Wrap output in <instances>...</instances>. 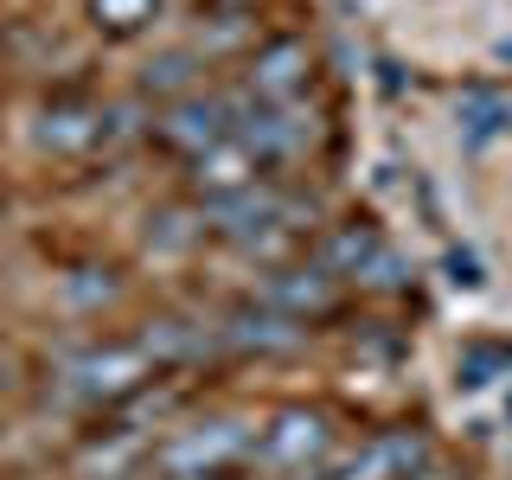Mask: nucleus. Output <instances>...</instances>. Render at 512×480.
I'll return each mask as SVG.
<instances>
[{
  "instance_id": "obj_7",
  "label": "nucleus",
  "mask_w": 512,
  "mask_h": 480,
  "mask_svg": "<svg viewBox=\"0 0 512 480\" xmlns=\"http://www.w3.org/2000/svg\"><path fill=\"white\" fill-rule=\"evenodd\" d=\"M269 180V160L250 148V141H218V148H205V154H192V173H186V186L199 192L205 205H218V199H237V192H250V186H263Z\"/></svg>"
},
{
  "instance_id": "obj_1",
  "label": "nucleus",
  "mask_w": 512,
  "mask_h": 480,
  "mask_svg": "<svg viewBox=\"0 0 512 480\" xmlns=\"http://www.w3.org/2000/svg\"><path fill=\"white\" fill-rule=\"evenodd\" d=\"M250 448H256V423H250V416H212V423H192L173 442H160L154 468L180 474V480H218L224 468H237Z\"/></svg>"
},
{
  "instance_id": "obj_8",
  "label": "nucleus",
  "mask_w": 512,
  "mask_h": 480,
  "mask_svg": "<svg viewBox=\"0 0 512 480\" xmlns=\"http://www.w3.org/2000/svg\"><path fill=\"white\" fill-rule=\"evenodd\" d=\"M256 301L288 314V320H314V314H327L333 301H340V276H333L327 263H288V269H269L263 276Z\"/></svg>"
},
{
  "instance_id": "obj_5",
  "label": "nucleus",
  "mask_w": 512,
  "mask_h": 480,
  "mask_svg": "<svg viewBox=\"0 0 512 480\" xmlns=\"http://www.w3.org/2000/svg\"><path fill=\"white\" fill-rule=\"evenodd\" d=\"M237 141H250V148L276 167V160H295V154L314 148V141H320V122H314L308 103H276V109L250 103L244 122H237Z\"/></svg>"
},
{
  "instance_id": "obj_3",
  "label": "nucleus",
  "mask_w": 512,
  "mask_h": 480,
  "mask_svg": "<svg viewBox=\"0 0 512 480\" xmlns=\"http://www.w3.org/2000/svg\"><path fill=\"white\" fill-rule=\"evenodd\" d=\"M154 378V359L148 346H96L84 359L64 365V391L77 397V404H122V397H135L141 384Z\"/></svg>"
},
{
  "instance_id": "obj_9",
  "label": "nucleus",
  "mask_w": 512,
  "mask_h": 480,
  "mask_svg": "<svg viewBox=\"0 0 512 480\" xmlns=\"http://www.w3.org/2000/svg\"><path fill=\"white\" fill-rule=\"evenodd\" d=\"M256 448H263L269 468H295L301 474L308 461H320L333 448V429H327V416H320V410H282Z\"/></svg>"
},
{
  "instance_id": "obj_13",
  "label": "nucleus",
  "mask_w": 512,
  "mask_h": 480,
  "mask_svg": "<svg viewBox=\"0 0 512 480\" xmlns=\"http://www.w3.org/2000/svg\"><path fill=\"white\" fill-rule=\"evenodd\" d=\"M192 71H199V52H160L148 71H141V90L148 96H173L192 84Z\"/></svg>"
},
{
  "instance_id": "obj_15",
  "label": "nucleus",
  "mask_w": 512,
  "mask_h": 480,
  "mask_svg": "<svg viewBox=\"0 0 512 480\" xmlns=\"http://www.w3.org/2000/svg\"><path fill=\"white\" fill-rule=\"evenodd\" d=\"M160 480H180V474H160Z\"/></svg>"
},
{
  "instance_id": "obj_11",
  "label": "nucleus",
  "mask_w": 512,
  "mask_h": 480,
  "mask_svg": "<svg viewBox=\"0 0 512 480\" xmlns=\"http://www.w3.org/2000/svg\"><path fill=\"white\" fill-rule=\"evenodd\" d=\"M378 256H384L378 231H372V224H359V218L340 224V231H333L327 244H320V263H327L333 276H365V269H372Z\"/></svg>"
},
{
  "instance_id": "obj_6",
  "label": "nucleus",
  "mask_w": 512,
  "mask_h": 480,
  "mask_svg": "<svg viewBox=\"0 0 512 480\" xmlns=\"http://www.w3.org/2000/svg\"><path fill=\"white\" fill-rule=\"evenodd\" d=\"M416 468H429V436L423 429H384V436L359 442L340 468L320 480H410Z\"/></svg>"
},
{
  "instance_id": "obj_12",
  "label": "nucleus",
  "mask_w": 512,
  "mask_h": 480,
  "mask_svg": "<svg viewBox=\"0 0 512 480\" xmlns=\"http://www.w3.org/2000/svg\"><path fill=\"white\" fill-rule=\"evenodd\" d=\"M96 26L116 32V39H128V32H141L148 20H160V0H90Z\"/></svg>"
},
{
  "instance_id": "obj_2",
  "label": "nucleus",
  "mask_w": 512,
  "mask_h": 480,
  "mask_svg": "<svg viewBox=\"0 0 512 480\" xmlns=\"http://www.w3.org/2000/svg\"><path fill=\"white\" fill-rule=\"evenodd\" d=\"M244 109H250L244 90H192V96H180V103L154 122V135L167 141L173 154L192 160V154L218 148V141H231L237 122H244Z\"/></svg>"
},
{
  "instance_id": "obj_14",
  "label": "nucleus",
  "mask_w": 512,
  "mask_h": 480,
  "mask_svg": "<svg viewBox=\"0 0 512 480\" xmlns=\"http://www.w3.org/2000/svg\"><path fill=\"white\" fill-rule=\"evenodd\" d=\"M410 480H455V474H448V468H436V461H429V468H416Z\"/></svg>"
},
{
  "instance_id": "obj_10",
  "label": "nucleus",
  "mask_w": 512,
  "mask_h": 480,
  "mask_svg": "<svg viewBox=\"0 0 512 480\" xmlns=\"http://www.w3.org/2000/svg\"><path fill=\"white\" fill-rule=\"evenodd\" d=\"M218 340L224 346H244V352H288V346H301V320H288L276 308H237V314H224V327H218Z\"/></svg>"
},
{
  "instance_id": "obj_4",
  "label": "nucleus",
  "mask_w": 512,
  "mask_h": 480,
  "mask_svg": "<svg viewBox=\"0 0 512 480\" xmlns=\"http://www.w3.org/2000/svg\"><path fill=\"white\" fill-rule=\"evenodd\" d=\"M308 77H314L308 45H301V39H269V45H256V58L244 71V96L263 103V109L301 103V96H308Z\"/></svg>"
}]
</instances>
